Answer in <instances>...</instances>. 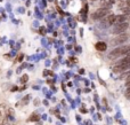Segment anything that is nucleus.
Returning <instances> with one entry per match:
<instances>
[{
    "label": "nucleus",
    "instance_id": "6e6552de",
    "mask_svg": "<svg viewBox=\"0 0 130 125\" xmlns=\"http://www.w3.org/2000/svg\"><path fill=\"white\" fill-rule=\"evenodd\" d=\"M128 18V15L125 14V15H120V16H115V20H114V22L116 23H122L123 21H127Z\"/></svg>",
    "mask_w": 130,
    "mask_h": 125
},
{
    "label": "nucleus",
    "instance_id": "ddd939ff",
    "mask_svg": "<svg viewBox=\"0 0 130 125\" xmlns=\"http://www.w3.org/2000/svg\"><path fill=\"white\" fill-rule=\"evenodd\" d=\"M93 1H96V0H93Z\"/></svg>",
    "mask_w": 130,
    "mask_h": 125
},
{
    "label": "nucleus",
    "instance_id": "f03ea898",
    "mask_svg": "<svg viewBox=\"0 0 130 125\" xmlns=\"http://www.w3.org/2000/svg\"><path fill=\"white\" fill-rule=\"evenodd\" d=\"M108 14V9L107 8H101V9H98L97 12H95L91 15V17H93V20H98V18H102V17H105L106 15Z\"/></svg>",
    "mask_w": 130,
    "mask_h": 125
},
{
    "label": "nucleus",
    "instance_id": "423d86ee",
    "mask_svg": "<svg viewBox=\"0 0 130 125\" xmlns=\"http://www.w3.org/2000/svg\"><path fill=\"white\" fill-rule=\"evenodd\" d=\"M96 49L97 51H101V52H104V51H106V48H107V45H106L104 41H98V43L96 44Z\"/></svg>",
    "mask_w": 130,
    "mask_h": 125
},
{
    "label": "nucleus",
    "instance_id": "9b49d317",
    "mask_svg": "<svg viewBox=\"0 0 130 125\" xmlns=\"http://www.w3.org/2000/svg\"><path fill=\"white\" fill-rule=\"evenodd\" d=\"M29 99H30V95H26V96L23 99V102L21 103V105H25V103H27V100H29Z\"/></svg>",
    "mask_w": 130,
    "mask_h": 125
},
{
    "label": "nucleus",
    "instance_id": "f8f14e48",
    "mask_svg": "<svg viewBox=\"0 0 130 125\" xmlns=\"http://www.w3.org/2000/svg\"><path fill=\"white\" fill-rule=\"evenodd\" d=\"M27 79H29V77H27V75H23L22 76V83H26Z\"/></svg>",
    "mask_w": 130,
    "mask_h": 125
},
{
    "label": "nucleus",
    "instance_id": "20e7f679",
    "mask_svg": "<svg viewBox=\"0 0 130 125\" xmlns=\"http://www.w3.org/2000/svg\"><path fill=\"white\" fill-rule=\"evenodd\" d=\"M128 29V23H120L118 27H115L114 29L112 30L113 33H121L123 31H125Z\"/></svg>",
    "mask_w": 130,
    "mask_h": 125
},
{
    "label": "nucleus",
    "instance_id": "7ed1b4c3",
    "mask_svg": "<svg viewBox=\"0 0 130 125\" xmlns=\"http://www.w3.org/2000/svg\"><path fill=\"white\" fill-rule=\"evenodd\" d=\"M129 69V63H123V64H119V65H115V67H113V71L114 72H123V71L128 70Z\"/></svg>",
    "mask_w": 130,
    "mask_h": 125
},
{
    "label": "nucleus",
    "instance_id": "f257e3e1",
    "mask_svg": "<svg viewBox=\"0 0 130 125\" xmlns=\"http://www.w3.org/2000/svg\"><path fill=\"white\" fill-rule=\"evenodd\" d=\"M128 52H129V46H122V47H119V48H115V49H113L112 52L110 53L108 58H110V59L116 58V56H119V55L128 54Z\"/></svg>",
    "mask_w": 130,
    "mask_h": 125
},
{
    "label": "nucleus",
    "instance_id": "39448f33",
    "mask_svg": "<svg viewBox=\"0 0 130 125\" xmlns=\"http://www.w3.org/2000/svg\"><path fill=\"white\" fill-rule=\"evenodd\" d=\"M8 114V108L6 105H0V122H3Z\"/></svg>",
    "mask_w": 130,
    "mask_h": 125
},
{
    "label": "nucleus",
    "instance_id": "0eeeda50",
    "mask_svg": "<svg viewBox=\"0 0 130 125\" xmlns=\"http://www.w3.org/2000/svg\"><path fill=\"white\" fill-rule=\"evenodd\" d=\"M128 40V35H122V36H118V38H116L115 40H114V43L116 44H121V43H124V41H127Z\"/></svg>",
    "mask_w": 130,
    "mask_h": 125
},
{
    "label": "nucleus",
    "instance_id": "9d476101",
    "mask_svg": "<svg viewBox=\"0 0 130 125\" xmlns=\"http://www.w3.org/2000/svg\"><path fill=\"white\" fill-rule=\"evenodd\" d=\"M38 119H39V115H37V114H33V115L29 118L30 122H35V120H38Z\"/></svg>",
    "mask_w": 130,
    "mask_h": 125
},
{
    "label": "nucleus",
    "instance_id": "1a4fd4ad",
    "mask_svg": "<svg viewBox=\"0 0 130 125\" xmlns=\"http://www.w3.org/2000/svg\"><path fill=\"white\" fill-rule=\"evenodd\" d=\"M114 4V0H103L102 1V6H104V7H106L108 9V7H111V6Z\"/></svg>",
    "mask_w": 130,
    "mask_h": 125
}]
</instances>
